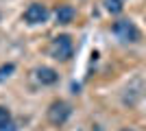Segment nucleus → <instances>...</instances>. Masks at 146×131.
I'll list each match as a JSON object with an SVG mask.
<instances>
[{
	"mask_svg": "<svg viewBox=\"0 0 146 131\" xmlns=\"http://www.w3.org/2000/svg\"><path fill=\"white\" fill-rule=\"evenodd\" d=\"M35 79L42 85H55L57 81H59V74H57L55 68H48V66H42V68L35 70Z\"/></svg>",
	"mask_w": 146,
	"mask_h": 131,
	"instance_id": "nucleus-5",
	"label": "nucleus"
},
{
	"mask_svg": "<svg viewBox=\"0 0 146 131\" xmlns=\"http://www.w3.org/2000/svg\"><path fill=\"white\" fill-rule=\"evenodd\" d=\"M70 114H72V107L68 105L66 100H55V103H50L46 116H48V120L52 122V125L61 127L68 118H70Z\"/></svg>",
	"mask_w": 146,
	"mask_h": 131,
	"instance_id": "nucleus-2",
	"label": "nucleus"
},
{
	"mask_svg": "<svg viewBox=\"0 0 146 131\" xmlns=\"http://www.w3.org/2000/svg\"><path fill=\"white\" fill-rule=\"evenodd\" d=\"M22 18H24L26 24H44L48 20V9L39 2H33V5H29V9L24 11Z\"/></svg>",
	"mask_w": 146,
	"mask_h": 131,
	"instance_id": "nucleus-4",
	"label": "nucleus"
},
{
	"mask_svg": "<svg viewBox=\"0 0 146 131\" xmlns=\"http://www.w3.org/2000/svg\"><path fill=\"white\" fill-rule=\"evenodd\" d=\"M105 9H107L111 15H118V13L124 9V5H122V0H105Z\"/></svg>",
	"mask_w": 146,
	"mask_h": 131,
	"instance_id": "nucleus-7",
	"label": "nucleus"
},
{
	"mask_svg": "<svg viewBox=\"0 0 146 131\" xmlns=\"http://www.w3.org/2000/svg\"><path fill=\"white\" fill-rule=\"evenodd\" d=\"M50 55L55 57L57 61H70L74 55V46L72 39L68 35H57L52 42H50Z\"/></svg>",
	"mask_w": 146,
	"mask_h": 131,
	"instance_id": "nucleus-1",
	"label": "nucleus"
},
{
	"mask_svg": "<svg viewBox=\"0 0 146 131\" xmlns=\"http://www.w3.org/2000/svg\"><path fill=\"white\" fill-rule=\"evenodd\" d=\"M0 131H18V127H15V122L11 120V122H7V125L0 127Z\"/></svg>",
	"mask_w": 146,
	"mask_h": 131,
	"instance_id": "nucleus-10",
	"label": "nucleus"
},
{
	"mask_svg": "<svg viewBox=\"0 0 146 131\" xmlns=\"http://www.w3.org/2000/svg\"><path fill=\"white\" fill-rule=\"evenodd\" d=\"M13 70H15V66H13V63H5V66H0V81L9 79V76L13 74Z\"/></svg>",
	"mask_w": 146,
	"mask_h": 131,
	"instance_id": "nucleus-8",
	"label": "nucleus"
},
{
	"mask_svg": "<svg viewBox=\"0 0 146 131\" xmlns=\"http://www.w3.org/2000/svg\"><path fill=\"white\" fill-rule=\"evenodd\" d=\"M55 18L59 24H70L74 18H76V9L72 5H59L55 11Z\"/></svg>",
	"mask_w": 146,
	"mask_h": 131,
	"instance_id": "nucleus-6",
	"label": "nucleus"
},
{
	"mask_svg": "<svg viewBox=\"0 0 146 131\" xmlns=\"http://www.w3.org/2000/svg\"><path fill=\"white\" fill-rule=\"evenodd\" d=\"M113 33L122 42H137L140 39V31H137L135 22H131V20H118V22H113Z\"/></svg>",
	"mask_w": 146,
	"mask_h": 131,
	"instance_id": "nucleus-3",
	"label": "nucleus"
},
{
	"mask_svg": "<svg viewBox=\"0 0 146 131\" xmlns=\"http://www.w3.org/2000/svg\"><path fill=\"white\" fill-rule=\"evenodd\" d=\"M7 122H11V112L7 107H0V127L7 125Z\"/></svg>",
	"mask_w": 146,
	"mask_h": 131,
	"instance_id": "nucleus-9",
	"label": "nucleus"
},
{
	"mask_svg": "<svg viewBox=\"0 0 146 131\" xmlns=\"http://www.w3.org/2000/svg\"><path fill=\"white\" fill-rule=\"evenodd\" d=\"M122 131H133V129H122Z\"/></svg>",
	"mask_w": 146,
	"mask_h": 131,
	"instance_id": "nucleus-11",
	"label": "nucleus"
}]
</instances>
